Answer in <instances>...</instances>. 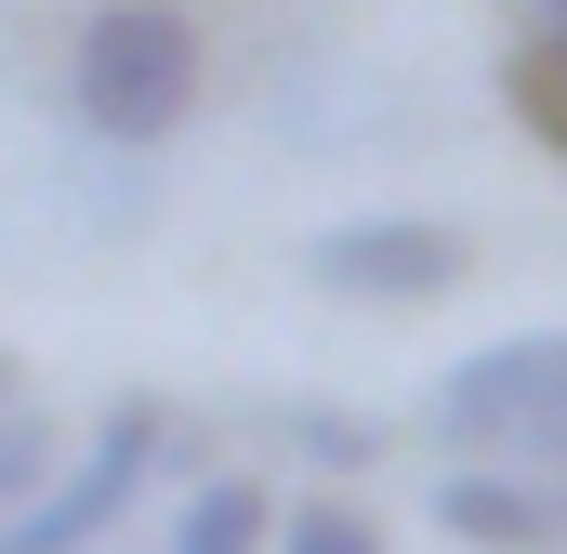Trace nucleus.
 I'll return each instance as SVG.
<instances>
[{
	"label": "nucleus",
	"instance_id": "1",
	"mask_svg": "<svg viewBox=\"0 0 567 554\" xmlns=\"http://www.w3.org/2000/svg\"><path fill=\"white\" fill-rule=\"evenodd\" d=\"M423 435L449 462H515V475H567V330H502L475 357H449L423 397Z\"/></svg>",
	"mask_w": 567,
	"mask_h": 554
},
{
	"label": "nucleus",
	"instance_id": "2",
	"mask_svg": "<svg viewBox=\"0 0 567 554\" xmlns=\"http://www.w3.org/2000/svg\"><path fill=\"white\" fill-rule=\"evenodd\" d=\"M66 120L93 145H172L198 120V27L172 0H106L66 40Z\"/></svg>",
	"mask_w": 567,
	"mask_h": 554
},
{
	"label": "nucleus",
	"instance_id": "3",
	"mask_svg": "<svg viewBox=\"0 0 567 554\" xmlns=\"http://www.w3.org/2000/svg\"><path fill=\"white\" fill-rule=\"evenodd\" d=\"M158 449H172V410H158V397H120V410L93 422V449L0 529V554H93L120 515H133V489L158 475Z\"/></svg>",
	"mask_w": 567,
	"mask_h": 554
},
{
	"label": "nucleus",
	"instance_id": "4",
	"mask_svg": "<svg viewBox=\"0 0 567 554\" xmlns=\"http://www.w3.org/2000/svg\"><path fill=\"white\" fill-rule=\"evenodd\" d=\"M303 277L343 290V304H435L475 277V238L449 212H357V225H317L303 238Z\"/></svg>",
	"mask_w": 567,
	"mask_h": 554
},
{
	"label": "nucleus",
	"instance_id": "5",
	"mask_svg": "<svg viewBox=\"0 0 567 554\" xmlns=\"http://www.w3.org/2000/svg\"><path fill=\"white\" fill-rule=\"evenodd\" d=\"M423 515L462 554H567V475H515V462H449Z\"/></svg>",
	"mask_w": 567,
	"mask_h": 554
},
{
	"label": "nucleus",
	"instance_id": "6",
	"mask_svg": "<svg viewBox=\"0 0 567 554\" xmlns=\"http://www.w3.org/2000/svg\"><path fill=\"white\" fill-rule=\"evenodd\" d=\"M265 542H278V515H265L251 475H212V489H185V515H172V554H265Z\"/></svg>",
	"mask_w": 567,
	"mask_h": 554
},
{
	"label": "nucleus",
	"instance_id": "7",
	"mask_svg": "<svg viewBox=\"0 0 567 554\" xmlns=\"http://www.w3.org/2000/svg\"><path fill=\"white\" fill-rule=\"evenodd\" d=\"M502 106L528 120V145H555V158H567V27H555V40H528V53L502 66Z\"/></svg>",
	"mask_w": 567,
	"mask_h": 554
},
{
	"label": "nucleus",
	"instance_id": "8",
	"mask_svg": "<svg viewBox=\"0 0 567 554\" xmlns=\"http://www.w3.org/2000/svg\"><path fill=\"white\" fill-rule=\"evenodd\" d=\"M278 554H383V529H370V502H343V489H303L290 502Z\"/></svg>",
	"mask_w": 567,
	"mask_h": 554
},
{
	"label": "nucleus",
	"instance_id": "9",
	"mask_svg": "<svg viewBox=\"0 0 567 554\" xmlns=\"http://www.w3.org/2000/svg\"><path fill=\"white\" fill-rule=\"evenodd\" d=\"M265 435H290V449L330 462V475H357V462L383 449V422H357V410H265Z\"/></svg>",
	"mask_w": 567,
	"mask_h": 554
},
{
	"label": "nucleus",
	"instance_id": "10",
	"mask_svg": "<svg viewBox=\"0 0 567 554\" xmlns=\"http://www.w3.org/2000/svg\"><path fill=\"white\" fill-rule=\"evenodd\" d=\"M53 475H66V462H53V422H40V410H13V422H0V529H13V515L53 489Z\"/></svg>",
	"mask_w": 567,
	"mask_h": 554
},
{
	"label": "nucleus",
	"instance_id": "11",
	"mask_svg": "<svg viewBox=\"0 0 567 554\" xmlns=\"http://www.w3.org/2000/svg\"><path fill=\"white\" fill-rule=\"evenodd\" d=\"M0 422H13V357H0Z\"/></svg>",
	"mask_w": 567,
	"mask_h": 554
},
{
	"label": "nucleus",
	"instance_id": "12",
	"mask_svg": "<svg viewBox=\"0 0 567 554\" xmlns=\"http://www.w3.org/2000/svg\"><path fill=\"white\" fill-rule=\"evenodd\" d=\"M528 13H542V27H567V0H528Z\"/></svg>",
	"mask_w": 567,
	"mask_h": 554
}]
</instances>
